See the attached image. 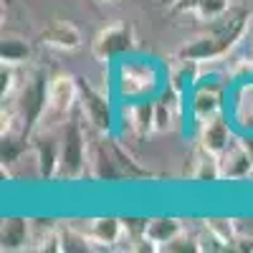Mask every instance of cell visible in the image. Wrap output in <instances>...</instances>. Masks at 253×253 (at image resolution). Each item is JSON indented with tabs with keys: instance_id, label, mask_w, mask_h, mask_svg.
Listing matches in <instances>:
<instances>
[{
	"instance_id": "obj_15",
	"label": "cell",
	"mask_w": 253,
	"mask_h": 253,
	"mask_svg": "<svg viewBox=\"0 0 253 253\" xmlns=\"http://www.w3.org/2000/svg\"><path fill=\"white\" fill-rule=\"evenodd\" d=\"M91 243H99L101 248H114L124 241V220L119 218H94L89 220V228L84 230Z\"/></svg>"
},
{
	"instance_id": "obj_6",
	"label": "cell",
	"mask_w": 253,
	"mask_h": 253,
	"mask_svg": "<svg viewBox=\"0 0 253 253\" xmlns=\"http://www.w3.org/2000/svg\"><path fill=\"white\" fill-rule=\"evenodd\" d=\"M76 107H79V76H71V74L51 76L48 112L38 126H61Z\"/></svg>"
},
{
	"instance_id": "obj_11",
	"label": "cell",
	"mask_w": 253,
	"mask_h": 253,
	"mask_svg": "<svg viewBox=\"0 0 253 253\" xmlns=\"http://www.w3.org/2000/svg\"><path fill=\"white\" fill-rule=\"evenodd\" d=\"M38 41H41L43 46L53 48V51H66V53H71V51H79V48H81L84 36H81V31L71 23V20L56 18V20H51V23L38 33Z\"/></svg>"
},
{
	"instance_id": "obj_16",
	"label": "cell",
	"mask_w": 253,
	"mask_h": 253,
	"mask_svg": "<svg viewBox=\"0 0 253 253\" xmlns=\"http://www.w3.org/2000/svg\"><path fill=\"white\" fill-rule=\"evenodd\" d=\"M0 243L3 251H23L31 248V220L26 218H8L0 228Z\"/></svg>"
},
{
	"instance_id": "obj_20",
	"label": "cell",
	"mask_w": 253,
	"mask_h": 253,
	"mask_svg": "<svg viewBox=\"0 0 253 253\" xmlns=\"http://www.w3.org/2000/svg\"><path fill=\"white\" fill-rule=\"evenodd\" d=\"M205 230H210V233L218 238V243H220L223 248H228L230 243L238 241V230H236V223H233V220L210 218V220H205Z\"/></svg>"
},
{
	"instance_id": "obj_17",
	"label": "cell",
	"mask_w": 253,
	"mask_h": 253,
	"mask_svg": "<svg viewBox=\"0 0 253 253\" xmlns=\"http://www.w3.org/2000/svg\"><path fill=\"white\" fill-rule=\"evenodd\" d=\"M230 5V0H180L177 5H172L175 13H193L198 20L203 23H210V20L220 18Z\"/></svg>"
},
{
	"instance_id": "obj_22",
	"label": "cell",
	"mask_w": 253,
	"mask_h": 253,
	"mask_svg": "<svg viewBox=\"0 0 253 253\" xmlns=\"http://www.w3.org/2000/svg\"><path fill=\"white\" fill-rule=\"evenodd\" d=\"M94 3H114V0H94Z\"/></svg>"
},
{
	"instance_id": "obj_7",
	"label": "cell",
	"mask_w": 253,
	"mask_h": 253,
	"mask_svg": "<svg viewBox=\"0 0 253 253\" xmlns=\"http://www.w3.org/2000/svg\"><path fill=\"white\" fill-rule=\"evenodd\" d=\"M79 107H81L84 117L89 119L94 132L112 134V129H114L112 101L104 96L99 89H94L89 84V79H81V76H79Z\"/></svg>"
},
{
	"instance_id": "obj_3",
	"label": "cell",
	"mask_w": 253,
	"mask_h": 253,
	"mask_svg": "<svg viewBox=\"0 0 253 253\" xmlns=\"http://www.w3.org/2000/svg\"><path fill=\"white\" fill-rule=\"evenodd\" d=\"M48 94H51V76L43 69H36L28 74V79L18 86V101L15 112L20 119V134L26 139L33 137L41 119L48 112Z\"/></svg>"
},
{
	"instance_id": "obj_8",
	"label": "cell",
	"mask_w": 253,
	"mask_h": 253,
	"mask_svg": "<svg viewBox=\"0 0 253 253\" xmlns=\"http://www.w3.org/2000/svg\"><path fill=\"white\" fill-rule=\"evenodd\" d=\"M63 126V124H61ZM61 126H38L31 137V150L36 152L38 175L41 180L58 177V160H61Z\"/></svg>"
},
{
	"instance_id": "obj_1",
	"label": "cell",
	"mask_w": 253,
	"mask_h": 253,
	"mask_svg": "<svg viewBox=\"0 0 253 253\" xmlns=\"http://www.w3.org/2000/svg\"><path fill=\"white\" fill-rule=\"evenodd\" d=\"M248 23H251V10L243 5H230L220 18L210 20L205 33L187 41L175 53V58L190 63H208V61L223 58L236 48V43L248 31Z\"/></svg>"
},
{
	"instance_id": "obj_23",
	"label": "cell",
	"mask_w": 253,
	"mask_h": 253,
	"mask_svg": "<svg viewBox=\"0 0 253 253\" xmlns=\"http://www.w3.org/2000/svg\"><path fill=\"white\" fill-rule=\"evenodd\" d=\"M180 3V0H170V5H177Z\"/></svg>"
},
{
	"instance_id": "obj_10",
	"label": "cell",
	"mask_w": 253,
	"mask_h": 253,
	"mask_svg": "<svg viewBox=\"0 0 253 253\" xmlns=\"http://www.w3.org/2000/svg\"><path fill=\"white\" fill-rule=\"evenodd\" d=\"M223 99H225V86L215 81L198 84L190 96V112L195 122H205L223 112Z\"/></svg>"
},
{
	"instance_id": "obj_13",
	"label": "cell",
	"mask_w": 253,
	"mask_h": 253,
	"mask_svg": "<svg viewBox=\"0 0 253 253\" xmlns=\"http://www.w3.org/2000/svg\"><path fill=\"white\" fill-rule=\"evenodd\" d=\"M187 177L195 182H218L223 180L220 172V157L215 152L205 150V147H195L190 155V167H187Z\"/></svg>"
},
{
	"instance_id": "obj_2",
	"label": "cell",
	"mask_w": 253,
	"mask_h": 253,
	"mask_svg": "<svg viewBox=\"0 0 253 253\" xmlns=\"http://www.w3.org/2000/svg\"><path fill=\"white\" fill-rule=\"evenodd\" d=\"M84 112L76 107L61 126V160H58V177L56 180H81L89 172V134L84 129Z\"/></svg>"
},
{
	"instance_id": "obj_19",
	"label": "cell",
	"mask_w": 253,
	"mask_h": 253,
	"mask_svg": "<svg viewBox=\"0 0 253 253\" xmlns=\"http://www.w3.org/2000/svg\"><path fill=\"white\" fill-rule=\"evenodd\" d=\"M0 58L3 63H13V66H20L31 58V43L20 36H3L0 41Z\"/></svg>"
},
{
	"instance_id": "obj_18",
	"label": "cell",
	"mask_w": 253,
	"mask_h": 253,
	"mask_svg": "<svg viewBox=\"0 0 253 253\" xmlns=\"http://www.w3.org/2000/svg\"><path fill=\"white\" fill-rule=\"evenodd\" d=\"M180 233H182V223L177 218H150L147 220V230H144V236L150 238L160 251L170 241H175Z\"/></svg>"
},
{
	"instance_id": "obj_9",
	"label": "cell",
	"mask_w": 253,
	"mask_h": 253,
	"mask_svg": "<svg viewBox=\"0 0 253 253\" xmlns=\"http://www.w3.org/2000/svg\"><path fill=\"white\" fill-rule=\"evenodd\" d=\"M218 157H220L223 180H230V182L248 180V175L253 170V147L248 142H241V139L233 137V142H230Z\"/></svg>"
},
{
	"instance_id": "obj_5",
	"label": "cell",
	"mask_w": 253,
	"mask_h": 253,
	"mask_svg": "<svg viewBox=\"0 0 253 253\" xmlns=\"http://www.w3.org/2000/svg\"><path fill=\"white\" fill-rule=\"evenodd\" d=\"M134 48H137L134 26L126 23V20H119V23L101 28L91 41V56L99 63H109L114 58H122L126 53H132Z\"/></svg>"
},
{
	"instance_id": "obj_12",
	"label": "cell",
	"mask_w": 253,
	"mask_h": 253,
	"mask_svg": "<svg viewBox=\"0 0 253 253\" xmlns=\"http://www.w3.org/2000/svg\"><path fill=\"white\" fill-rule=\"evenodd\" d=\"M230 142H233V132H230V124L223 119V114H215L205 122H198V144L200 147L220 155Z\"/></svg>"
},
{
	"instance_id": "obj_4",
	"label": "cell",
	"mask_w": 253,
	"mask_h": 253,
	"mask_svg": "<svg viewBox=\"0 0 253 253\" xmlns=\"http://www.w3.org/2000/svg\"><path fill=\"white\" fill-rule=\"evenodd\" d=\"M160 81L152 61H122L117 69V94L126 101L155 99V94H160Z\"/></svg>"
},
{
	"instance_id": "obj_21",
	"label": "cell",
	"mask_w": 253,
	"mask_h": 253,
	"mask_svg": "<svg viewBox=\"0 0 253 253\" xmlns=\"http://www.w3.org/2000/svg\"><path fill=\"white\" fill-rule=\"evenodd\" d=\"M0 79H3V86H0V96H3V101H8L10 94H13V89H15V66H13V63H3Z\"/></svg>"
},
{
	"instance_id": "obj_14",
	"label": "cell",
	"mask_w": 253,
	"mask_h": 253,
	"mask_svg": "<svg viewBox=\"0 0 253 253\" xmlns=\"http://www.w3.org/2000/svg\"><path fill=\"white\" fill-rule=\"evenodd\" d=\"M126 124L137 137H144L150 132H157L155 126V99H139V101H126Z\"/></svg>"
}]
</instances>
